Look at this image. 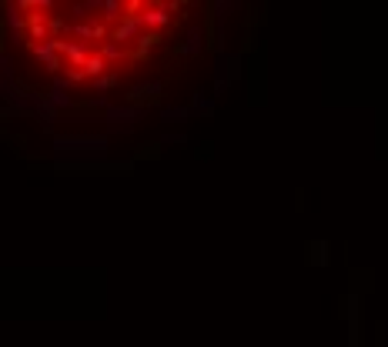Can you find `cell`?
Segmentation results:
<instances>
[{
  "label": "cell",
  "mask_w": 388,
  "mask_h": 347,
  "mask_svg": "<svg viewBox=\"0 0 388 347\" xmlns=\"http://www.w3.org/2000/svg\"><path fill=\"white\" fill-rule=\"evenodd\" d=\"M155 94H157V84H141V87H134V91H130V100L155 97Z\"/></svg>",
  "instance_id": "cell-8"
},
{
  "label": "cell",
  "mask_w": 388,
  "mask_h": 347,
  "mask_svg": "<svg viewBox=\"0 0 388 347\" xmlns=\"http://www.w3.org/2000/svg\"><path fill=\"white\" fill-rule=\"evenodd\" d=\"M107 117H111L114 124H130V117H137V110H130V107H124V110H121V107H114Z\"/></svg>",
  "instance_id": "cell-7"
},
{
  "label": "cell",
  "mask_w": 388,
  "mask_h": 347,
  "mask_svg": "<svg viewBox=\"0 0 388 347\" xmlns=\"http://www.w3.org/2000/svg\"><path fill=\"white\" fill-rule=\"evenodd\" d=\"M168 10H171V3H155V7H148V10L141 14V21H144V30H155V34H157L161 27L171 21V14H168Z\"/></svg>",
  "instance_id": "cell-2"
},
{
  "label": "cell",
  "mask_w": 388,
  "mask_h": 347,
  "mask_svg": "<svg viewBox=\"0 0 388 347\" xmlns=\"http://www.w3.org/2000/svg\"><path fill=\"white\" fill-rule=\"evenodd\" d=\"M144 37V21L141 17H124L121 24H114L111 27V40L114 44H130V40H141Z\"/></svg>",
  "instance_id": "cell-1"
},
{
  "label": "cell",
  "mask_w": 388,
  "mask_h": 347,
  "mask_svg": "<svg viewBox=\"0 0 388 347\" xmlns=\"http://www.w3.org/2000/svg\"><path fill=\"white\" fill-rule=\"evenodd\" d=\"M57 150H104L101 137H57Z\"/></svg>",
  "instance_id": "cell-4"
},
{
  "label": "cell",
  "mask_w": 388,
  "mask_h": 347,
  "mask_svg": "<svg viewBox=\"0 0 388 347\" xmlns=\"http://www.w3.org/2000/svg\"><path fill=\"white\" fill-rule=\"evenodd\" d=\"M98 53H101L104 60H124V47H121V44H114V40L101 44V50H98Z\"/></svg>",
  "instance_id": "cell-6"
},
{
  "label": "cell",
  "mask_w": 388,
  "mask_h": 347,
  "mask_svg": "<svg viewBox=\"0 0 388 347\" xmlns=\"http://www.w3.org/2000/svg\"><path fill=\"white\" fill-rule=\"evenodd\" d=\"M30 50H34V57H37V60H44V67H47L51 74H60V67H64V57H60V53H57L51 44H34Z\"/></svg>",
  "instance_id": "cell-3"
},
{
  "label": "cell",
  "mask_w": 388,
  "mask_h": 347,
  "mask_svg": "<svg viewBox=\"0 0 388 347\" xmlns=\"http://www.w3.org/2000/svg\"><path fill=\"white\" fill-rule=\"evenodd\" d=\"M104 67H107V60H104L101 53L94 50V53H91V60H87V64H84L80 71H84L87 77H94V80H101V77H104Z\"/></svg>",
  "instance_id": "cell-5"
},
{
  "label": "cell",
  "mask_w": 388,
  "mask_h": 347,
  "mask_svg": "<svg viewBox=\"0 0 388 347\" xmlns=\"http://www.w3.org/2000/svg\"><path fill=\"white\" fill-rule=\"evenodd\" d=\"M114 80H117V74H104L101 80H94V87H98V91H107V87H111Z\"/></svg>",
  "instance_id": "cell-9"
}]
</instances>
